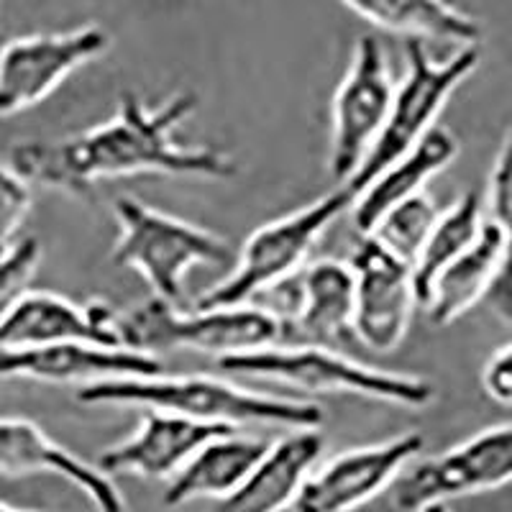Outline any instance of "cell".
<instances>
[{"label":"cell","mask_w":512,"mask_h":512,"mask_svg":"<svg viewBox=\"0 0 512 512\" xmlns=\"http://www.w3.org/2000/svg\"><path fill=\"white\" fill-rule=\"evenodd\" d=\"M198 111V95L175 93L159 105H146L136 93H123L116 116L100 126L57 141H21L8 162L18 175L41 187L90 200L98 182L136 175L233 180L239 164L218 146H185L177 128Z\"/></svg>","instance_id":"6da1fadb"},{"label":"cell","mask_w":512,"mask_h":512,"mask_svg":"<svg viewBox=\"0 0 512 512\" xmlns=\"http://www.w3.org/2000/svg\"><path fill=\"white\" fill-rule=\"evenodd\" d=\"M82 405L149 408L185 415L216 425H282V428H320L323 410L313 402L267 395L205 374L182 377H126L85 384L77 390Z\"/></svg>","instance_id":"7a4b0ae2"},{"label":"cell","mask_w":512,"mask_h":512,"mask_svg":"<svg viewBox=\"0 0 512 512\" xmlns=\"http://www.w3.org/2000/svg\"><path fill=\"white\" fill-rule=\"evenodd\" d=\"M218 367L233 377L274 379L305 392H346L413 410L431 405L436 397L431 379L367 367L318 344H274L218 359Z\"/></svg>","instance_id":"3957f363"},{"label":"cell","mask_w":512,"mask_h":512,"mask_svg":"<svg viewBox=\"0 0 512 512\" xmlns=\"http://www.w3.org/2000/svg\"><path fill=\"white\" fill-rule=\"evenodd\" d=\"M126 349L154 354L187 349L216 359L246 354L282 344V323L267 308L233 305V308L180 310L177 303L154 295L139 308L118 318Z\"/></svg>","instance_id":"277c9868"},{"label":"cell","mask_w":512,"mask_h":512,"mask_svg":"<svg viewBox=\"0 0 512 512\" xmlns=\"http://www.w3.org/2000/svg\"><path fill=\"white\" fill-rule=\"evenodd\" d=\"M113 213L121 226L113 262L136 269L154 295L169 303L182 300V282L190 269L236 262L231 244L216 231L169 216L136 198H118Z\"/></svg>","instance_id":"5b68a950"},{"label":"cell","mask_w":512,"mask_h":512,"mask_svg":"<svg viewBox=\"0 0 512 512\" xmlns=\"http://www.w3.org/2000/svg\"><path fill=\"white\" fill-rule=\"evenodd\" d=\"M356 195L346 185L323 198L292 210L287 216L256 228L241 246L233 272L221 285L210 287L195 300V308H233L249 305L251 297L264 295L274 285L300 272L313 246L338 216L354 205Z\"/></svg>","instance_id":"8992f818"},{"label":"cell","mask_w":512,"mask_h":512,"mask_svg":"<svg viewBox=\"0 0 512 512\" xmlns=\"http://www.w3.org/2000/svg\"><path fill=\"white\" fill-rule=\"evenodd\" d=\"M405 54H408V70L400 85H395V98L382 134L356 169V175L346 182L354 195H359L382 169L390 167L402 154H408L433 126H438L436 118L446 108L448 98L456 93L461 82L472 77L482 59L479 44H474V47H459L451 57L436 62L418 39H408Z\"/></svg>","instance_id":"52a82bcc"},{"label":"cell","mask_w":512,"mask_h":512,"mask_svg":"<svg viewBox=\"0 0 512 512\" xmlns=\"http://www.w3.org/2000/svg\"><path fill=\"white\" fill-rule=\"evenodd\" d=\"M510 482L512 423H500L408 466L395 482L392 500L400 512H443L451 500L492 492Z\"/></svg>","instance_id":"ba28073f"},{"label":"cell","mask_w":512,"mask_h":512,"mask_svg":"<svg viewBox=\"0 0 512 512\" xmlns=\"http://www.w3.org/2000/svg\"><path fill=\"white\" fill-rule=\"evenodd\" d=\"M392 98H395V85H392L387 54L374 36H361L331 105L328 172L333 180L346 185L356 175V169L382 134L390 116Z\"/></svg>","instance_id":"9c48e42d"},{"label":"cell","mask_w":512,"mask_h":512,"mask_svg":"<svg viewBox=\"0 0 512 512\" xmlns=\"http://www.w3.org/2000/svg\"><path fill=\"white\" fill-rule=\"evenodd\" d=\"M111 47L103 26L29 34L0 47V118L29 111L47 100L72 72Z\"/></svg>","instance_id":"30bf717a"},{"label":"cell","mask_w":512,"mask_h":512,"mask_svg":"<svg viewBox=\"0 0 512 512\" xmlns=\"http://www.w3.org/2000/svg\"><path fill=\"white\" fill-rule=\"evenodd\" d=\"M354 269V336L377 354H390L405 341L415 308L413 264L387 249L377 236L361 233L349 259Z\"/></svg>","instance_id":"8fae6325"},{"label":"cell","mask_w":512,"mask_h":512,"mask_svg":"<svg viewBox=\"0 0 512 512\" xmlns=\"http://www.w3.org/2000/svg\"><path fill=\"white\" fill-rule=\"evenodd\" d=\"M423 436L415 431L382 443L349 448L315 466L287 512H354L395 487L402 472L423 451Z\"/></svg>","instance_id":"7c38bea8"},{"label":"cell","mask_w":512,"mask_h":512,"mask_svg":"<svg viewBox=\"0 0 512 512\" xmlns=\"http://www.w3.org/2000/svg\"><path fill=\"white\" fill-rule=\"evenodd\" d=\"M164 374L154 354L126 346L98 344H47L31 349H0V379H34L52 384H95L105 379L154 377Z\"/></svg>","instance_id":"4fadbf2b"},{"label":"cell","mask_w":512,"mask_h":512,"mask_svg":"<svg viewBox=\"0 0 512 512\" xmlns=\"http://www.w3.org/2000/svg\"><path fill=\"white\" fill-rule=\"evenodd\" d=\"M121 315L103 300L72 303L54 292L31 290L0 326V349H31L47 344H98L123 346Z\"/></svg>","instance_id":"5bb4252c"},{"label":"cell","mask_w":512,"mask_h":512,"mask_svg":"<svg viewBox=\"0 0 512 512\" xmlns=\"http://www.w3.org/2000/svg\"><path fill=\"white\" fill-rule=\"evenodd\" d=\"M29 474H54L75 484L98 512H126V500L111 474L49 438L34 420L0 418V477Z\"/></svg>","instance_id":"9a60e30c"},{"label":"cell","mask_w":512,"mask_h":512,"mask_svg":"<svg viewBox=\"0 0 512 512\" xmlns=\"http://www.w3.org/2000/svg\"><path fill=\"white\" fill-rule=\"evenodd\" d=\"M236 431L231 425L200 423L185 415L152 410L139 428L116 446L105 448L98 466L105 474H131L141 479H172L210 438Z\"/></svg>","instance_id":"2e32d148"},{"label":"cell","mask_w":512,"mask_h":512,"mask_svg":"<svg viewBox=\"0 0 512 512\" xmlns=\"http://www.w3.org/2000/svg\"><path fill=\"white\" fill-rule=\"evenodd\" d=\"M354 292L351 264L318 259L297 272V305L282 323V344L349 341L354 336Z\"/></svg>","instance_id":"e0dca14e"},{"label":"cell","mask_w":512,"mask_h":512,"mask_svg":"<svg viewBox=\"0 0 512 512\" xmlns=\"http://www.w3.org/2000/svg\"><path fill=\"white\" fill-rule=\"evenodd\" d=\"M323 446L326 441L318 428H292L280 441L269 443L244 484L218 502L216 512H287L318 464Z\"/></svg>","instance_id":"ac0fdd59"},{"label":"cell","mask_w":512,"mask_h":512,"mask_svg":"<svg viewBox=\"0 0 512 512\" xmlns=\"http://www.w3.org/2000/svg\"><path fill=\"white\" fill-rule=\"evenodd\" d=\"M459 141L446 126H433L408 154L382 169L354 200V226L359 233H372L387 210L410 200L425 185L454 162Z\"/></svg>","instance_id":"d6986e66"},{"label":"cell","mask_w":512,"mask_h":512,"mask_svg":"<svg viewBox=\"0 0 512 512\" xmlns=\"http://www.w3.org/2000/svg\"><path fill=\"white\" fill-rule=\"evenodd\" d=\"M267 448L269 443L262 438L241 436L236 431L210 438L180 472L169 479L164 505L180 507L192 500H226L244 484Z\"/></svg>","instance_id":"ffe728a7"},{"label":"cell","mask_w":512,"mask_h":512,"mask_svg":"<svg viewBox=\"0 0 512 512\" xmlns=\"http://www.w3.org/2000/svg\"><path fill=\"white\" fill-rule=\"evenodd\" d=\"M372 26L405 39L446 41L456 47H474L482 41L484 26L454 0H338Z\"/></svg>","instance_id":"44dd1931"},{"label":"cell","mask_w":512,"mask_h":512,"mask_svg":"<svg viewBox=\"0 0 512 512\" xmlns=\"http://www.w3.org/2000/svg\"><path fill=\"white\" fill-rule=\"evenodd\" d=\"M502 264V233L495 223H484L474 244L461 251L436 277L431 295L425 300V313L433 326H448L456 318L474 308L479 300H487L489 290Z\"/></svg>","instance_id":"7402d4cb"},{"label":"cell","mask_w":512,"mask_h":512,"mask_svg":"<svg viewBox=\"0 0 512 512\" xmlns=\"http://www.w3.org/2000/svg\"><path fill=\"white\" fill-rule=\"evenodd\" d=\"M482 228L484 221L479 192H464L446 210H441L431 236L425 239L418 259L413 262V280L420 305H425V300L431 295V287L438 274L454 262L461 251H466L474 244Z\"/></svg>","instance_id":"603a6c76"},{"label":"cell","mask_w":512,"mask_h":512,"mask_svg":"<svg viewBox=\"0 0 512 512\" xmlns=\"http://www.w3.org/2000/svg\"><path fill=\"white\" fill-rule=\"evenodd\" d=\"M489 213L502 233V264L495 285L487 295V305L495 315L512 326V128L497 152L495 167L489 172Z\"/></svg>","instance_id":"cb8c5ba5"},{"label":"cell","mask_w":512,"mask_h":512,"mask_svg":"<svg viewBox=\"0 0 512 512\" xmlns=\"http://www.w3.org/2000/svg\"><path fill=\"white\" fill-rule=\"evenodd\" d=\"M438 216H441V208L436 205V200L428 192H420L415 198L402 200L400 205L387 210L372 236H377L387 249L402 256L405 262L413 264L423 249L425 239L431 236Z\"/></svg>","instance_id":"d4e9b609"},{"label":"cell","mask_w":512,"mask_h":512,"mask_svg":"<svg viewBox=\"0 0 512 512\" xmlns=\"http://www.w3.org/2000/svg\"><path fill=\"white\" fill-rule=\"evenodd\" d=\"M41 264V244L34 236L16 241L8 254L0 256V326L18 303L31 292Z\"/></svg>","instance_id":"484cf974"},{"label":"cell","mask_w":512,"mask_h":512,"mask_svg":"<svg viewBox=\"0 0 512 512\" xmlns=\"http://www.w3.org/2000/svg\"><path fill=\"white\" fill-rule=\"evenodd\" d=\"M31 182L0 159V256L16 244V233L31 210Z\"/></svg>","instance_id":"4316f807"},{"label":"cell","mask_w":512,"mask_h":512,"mask_svg":"<svg viewBox=\"0 0 512 512\" xmlns=\"http://www.w3.org/2000/svg\"><path fill=\"white\" fill-rule=\"evenodd\" d=\"M482 390L497 405L512 408V344L502 346L487 359L482 369Z\"/></svg>","instance_id":"83f0119b"},{"label":"cell","mask_w":512,"mask_h":512,"mask_svg":"<svg viewBox=\"0 0 512 512\" xmlns=\"http://www.w3.org/2000/svg\"><path fill=\"white\" fill-rule=\"evenodd\" d=\"M0 512H44V510H24V507H13L8 502H0Z\"/></svg>","instance_id":"f1b7e54d"}]
</instances>
